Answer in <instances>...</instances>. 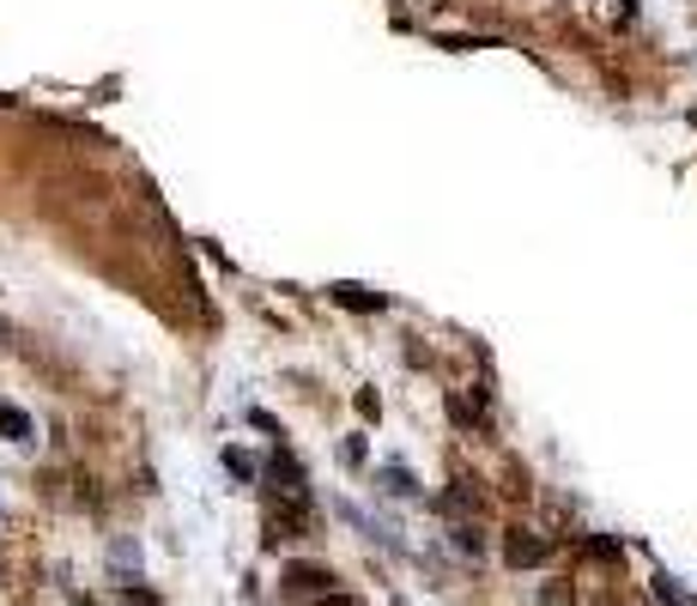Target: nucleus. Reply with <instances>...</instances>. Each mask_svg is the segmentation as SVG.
<instances>
[{"mask_svg":"<svg viewBox=\"0 0 697 606\" xmlns=\"http://www.w3.org/2000/svg\"><path fill=\"white\" fill-rule=\"evenodd\" d=\"M546 552H553V546L539 540V534H527V527H510V534H503V564H510V570L546 564Z\"/></svg>","mask_w":697,"mask_h":606,"instance_id":"obj_1","label":"nucleus"},{"mask_svg":"<svg viewBox=\"0 0 697 606\" xmlns=\"http://www.w3.org/2000/svg\"><path fill=\"white\" fill-rule=\"evenodd\" d=\"M334 582H340V576H334V570H322V564H291L286 570V588L291 594H328Z\"/></svg>","mask_w":697,"mask_h":606,"instance_id":"obj_2","label":"nucleus"},{"mask_svg":"<svg viewBox=\"0 0 697 606\" xmlns=\"http://www.w3.org/2000/svg\"><path fill=\"white\" fill-rule=\"evenodd\" d=\"M328 298L334 303H346V310H382V291H364V285H328Z\"/></svg>","mask_w":697,"mask_h":606,"instance_id":"obj_3","label":"nucleus"},{"mask_svg":"<svg viewBox=\"0 0 697 606\" xmlns=\"http://www.w3.org/2000/svg\"><path fill=\"white\" fill-rule=\"evenodd\" d=\"M31 431H37V424H31V412H19V407H7V400H0V436L31 443Z\"/></svg>","mask_w":697,"mask_h":606,"instance_id":"obj_4","label":"nucleus"},{"mask_svg":"<svg viewBox=\"0 0 697 606\" xmlns=\"http://www.w3.org/2000/svg\"><path fill=\"white\" fill-rule=\"evenodd\" d=\"M376 486H388L395 498H419V479H413L407 467H376Z\"/></svg>","mask_w":697,"mask_h":606,"instance_id":"obj_5","label":"nucleus"},{"mask_svg":"<svg viewBox=\"0 0 697 606\" xmlns=\"http://www.w3.org/2000/svg\"><path fill=\"white\" fill-rule=\"evenodd\" d=\"M449 534H455V552H467V558H479V552H486V540H479V527H474V522H455Z\"/></svg>","mask_w":697,"mask_h":606,"instance_id":"obj_6","label":"nucleus"},{"mask_svg":"<svg viewBox=\"0 0 697 606\" xmlns=\"http://www.w3.org/2000/svg\"><path fill=\"white\" fill-rule=\"evenodd\" d=\"M109 564H116L121 576H128V570L140 576V546H133V540H116V546H109Z\"/></svg>","mask_w":697,"mask_h":606,"instance_id":"obj_7","label":"nucleus"},{"mask_svg":"<svg viewBox=\"0 0 697 606\" xmlns=\"http://www.w3.org/2000/svg\"><path fill=\"white\" fill-rule=\"evenodd\" d=\"M224 474H237L243 486H249V479H255V455H249V448H224Z\"/></svg>","mask_w":697,"mask_h":606,"instance_id":"obj_8","label":"nucleus"},{"mask_svg":"<svg viewBox=\"0 0 697 606\" xmlns=\"http://www.w3.org/2000/svg\"><path fill=\"white\" fill-rule=\"evenodd\" d=\"M655 601H667V606H697V601H692V594H685V588H679V582H673V576H667V570H661V576H655Z\"/></svg>","mask_w":697,"mask_h":606,"instance_id":"obj_9","label":"nucleus"},{"mask_svg":"<svg viewBox=\"0 0 697 606\" xmlns=\"http://www.w3.org/2000/svg\"><path fill=\"white\" fill-rule=\"evenodd\" d=\"M340 462L346 467H364V436H346V443H340Z\"/></svg>","mask_w":697,"mask_h":606,"instance_id":"obj_10","label":"nucleus"},{"mask_svg":"<svg viewBox=\"0 0 697 606\" xmlns=\"http://www.w3.org/2000/svg\"><path fill=\"white\" fill-rule=\"evenodd\" d=\"M316 606H364V594H346V588H328Z\"/></svg>","mask_w":697,"mask_h":606,"instance_id":"obj_11","label":"nucleus"},{"mask_svg":"<svg viewBox=\"0 0 697 606\" xmlns=\"http://www.w3.org/2000/svg\"><path fill=\"white\" fill-rule=\"evenodd\" d=\"M358 412H364V419H382V400L370 395V388H358Z\"/></svg>","mask_w":697,"mask_h":606,"instance_id":"obj_12","label":"nucleus"},{"mask_svg":"<svg viewBox=\"0 0 697 606\" xmlns=\"http://www.w3.org/2000/svg\"><path fill=\"white\" fill-rule=\"evenodd\" d=\"M589 552L594 558H625V546H618V540H589Z\"/></svg>","mask_w":697,"mask_h":606,"instance_id":"obj_13","label":"nucleus"},{"mask_svg":"<svg viewBox=\"0 0 697 606\" xmlns=\"http://www.w3.org/2000/svg\"><path fill=\"white\" fill-rule=\"evenodd\" d=\"M407 7H425V13H437V7H443V0H407Z\"/></svg>","mask_w":697,"mask_h":606,"instance_id":"obj_14","label":"nucleus"},{"mask_svg":"<svg viewBox=\"0 0 697 606\" xmlns=\"http://www.w3.org/2000/svg\"><path fill=\"white\" fill-rule=\"evenodd\" d=\"M7 104H13V97H7V92H0V109H7Z\"/></svg>","mask_w":697,"mask_h":606,"instance_id":"obj_15","label":"nucleus"},{"mask_svg":"<svg viewBox=\"0 0 697 606\" xmlns=\"http://www.w3.org/2000/svg\"><path fill=\"white\" fill-rule=\"evenodd\" d=\"M7 334H13V328H7V322H0V340H7Z\"/></svg>","mask_w":697,"mask_h":606,"instance_id":"obj_16","label":"nucleus"}]
</instances>
